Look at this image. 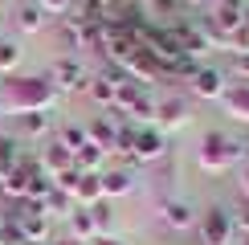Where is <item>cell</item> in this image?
I'll return each instance as SVG.
<instances>
[{"label": "cell", "instance_id": "obj_20", "mask_svg": "<svg viewBox=\"0 0 249 245\" xmlns=\"http://www.w3.org/2000/svg\"><path fill=\"white\" fill-rule=\"evenodd\" d=\"M53 245H82L78 237H66V241H53Z\"/></svg>", "mask_w": 249, "mask_h": 245}, {"label": "cell", "instance_id": "obj_9", "mask_svg": "<svg viewBox=\"0 0 249 245\" xmlns=\"http://www.w3.org/2000/svg\"><path fill=\"white\" fill-rule=\"evenodd\" d=\"M17 25L25 29V33H33V29H41V8H37V4L20 8V13H17Z\"/></svg>", "mask_w": 249, "mask_h": 245}, {"label": "cell", "instance_id": "obj_19", "mask_svg": "<svg viewBox=\"0 0 249 245\" xmlns=\"http://www.w3.org/2000/svg\"><path fill=\"white\" fill-rule=\"evenodd\" d=\"M41 4H45V8H66L70 0H41Z\"/></svg>", "mask_w": 249, "mask_h": 245}, {"label": "cell", "instance_id": "obj_1", "mask_svg": "<svg viewBox=\"0 0 249 245\" xmlns=\"http://www.w3.org/2000/svg\"><path fill=\"white\" fill-rule=\"evenodd\" d=\"M200 233H204V245H229V217H225L221 209L204 212V225H200Z\"/></svg>", "mask_w": 249, "mask_h": 245}, {"label": "cell", "instance_id": "obj_15", "mask_svg": "<svg viewBox=\"0 0 249 245\" xmlns=\"http://www.w3.org/2000/svg\"><path fill=\"white\" fill-rule=\"evenodd\" d=\"M90 90H94V98H98V102H110V98H119V90L110 86L107 78H98V82H94V86H90Z\"/></svg>", "mask_w": 249, "mask_h": 245}, {"label": "cell", "instance_id": "obj_8", "mask_svg": "<svg viewBox=\"0 0 249 245\" xmlns=\"http://www.w3.org/2000/svg\"><path fill=\"white\" fill-rule=\"evenodd\" d=\"M98 184H102V192H107V196H119V192H127V188H131V176H123V172H110V176H102Z\"/></svg>", "mask_w": 249, "mask_h": 245}, {"label": "cell", "instance_id": "obj_4", "mask_svg": "<svg viewBox=\"0 0 249 245\" xmlns=\"http://www.w3.org/2000/svg\"><path fill=\"white\" fill-rule=\"evenodd\" d=\"M0 245H29L25 233H20L17 217H0Z\"/></svg>", "mask_w": 249, "mask_h": 245}, {"label": "cell", "instance_id": "obj_16", "mask_svg": "<svg viewBox=\"0 0 249 245\" xmlns=\"http://www.w3.org/2000/svg\"><path fill=\"white\" fill-rule=\"evenodd\" d=\"M213 17H216V25H221V29H233V25H237V17H241V13H237V8H216Z\"/></svg>", "mask_w": 249, "mask_h": 245}, {"label": "cell", "instance_id": "obj_5", "mask_svg": "<svg viewBox=\"0 0 249 245\" xmlns=\"http://www.w3.org/2000/svg\"><path fill=\"white\" fill-rule=\"evenodd\" d=\"M196 94H204V98H216V94H221V74H213V70L196 74Z\"/></svg>", "mask_w": 249, "mask_h": 245}, {"label": "cell", "instance_id": "obj_18", "mask_svg": "<svg viewBox=\"0 0 249 245\" xmlns=\"http://www.w3.org/2000/svg\"><path fill=\"white\" fill-rule=\"evenodd\" d=\"M237 70H241V74H249V53H241V57H237Z\"/></svg>", "mask_w": 249, "mask_h": 245}, {"label": "cell", "instance_id": "obj_14", "mask_svg": "<svg viewBox=\"0 0 249 245\" xmlns=\"http://www.w3.org/2000/svg\"><path fill=\"white\" fill-rule=\"evenodd\" d=\"M57 74L61 78H66V86H82V70H78V61H61V66H57Z\"/></svg>", "mask_w": 249, "mask_h": 245}, {"label": "cell", "instance_id": "obj_13", "mask_svg": "<svg viewBox=\"0 0 249 245\" xmlns=\"http://www.w3.org/2000/svg\"><path fill=\"white\" fill-rule=\"evenodd\" d=\"M20 61V49L13 45V41H0V70H13Z\"/></svg>", "mask_w": 249, "mask_h": 245}, {"label": "cell", "instance_id": "obj_11", "mask_svg": "<svg viewBox=\"0 0 249 245\" xmlns=\"http://www.w3.org/2000/svg\"><path fill=\"white\" fill-rule=\"evenodd\" d=\"M45 127H49L45 110H25V135H41Z\"/></svg>", "mask_w": 249, "mask_h": 245}, {"label": "cell", "instance_id": "obj_10", "mask_svg": "<svg viewBox=\"0 0 249 245\" xmlns=\"http://www.w3.org/2000/svg\"><path fill=\"white\" fill-rule=\"evenodd\" d=\"M98 192H102L98 176H82V180H78V188H74V196H78V200H94Z\"/></svg>", "mask_w": 249, "mask_h": 245}, {"label": "cell", "instance_id": "obj_22", "mask_svg": "<svg viewBox=\"0 0 249 245\" xmlns=\"http://www.w3.org/2000/svg\"><path fill=\"white\" fill-rule=\"evenodd\" d=\"M241 225H245V229H249V212H241Z\"/></svg>", "mask_w": 249, "mask_h": 245}, {"label": "cell", "instance_id": "obj_12", "mask_svg": "<svg viewBox=\"0 0 249 245\" xmlns=\"http://www.w3.org/2000/svg\"><path fill=\"white\" fill-rule=\"evenodd\" d=\"M229 106H233L237 119H249V90H233V94H229Z\"/></svg>", "mask_w": 249, "mask_h": 245}, {"label": "cell", "instance_id": "obj_21", "mask_svg": "<svg viewBox=\"0 0 249 245\" xmlns=\"http://www.w3.org/2000/svg\"><path fill=\"white\" fill-rule=\"evenodd\" d=\"M94 245H119V241H110V237H102V241H94Z\"/></svg>", "mask_w": 249, "mask_h": 245}, {"label": "cell", "instance_id": "obj_7", "mask_svg": "<svg viewBox=\"0 0 249 245\" xmlns=\"http://www.w3.org/2000/svg\"><path fill=\"white\" fill-rule=\"evenodd\" d=\"M74 163V151L61 147V143H53V147H45V168H70Z\"/></svg>", "mask_w": 249, "mask_h": 245}, {"label": "cell", "instance_id": "obj_2", "mask_svg": "<svg viewBox=\"0 0 249 245\" xmlns=\"http://www.w3.org/2000/svg\"><path fill=\"white\" fill-rule=\"evenodd\" d=\"M163 151V135H155V131H143L139 139H135V156L139 159H151V156H160Z\"/></svg>", "mask_w": 249, "mask_h": 245}, {"label": "cell", "instance_id": "obj_17", "mask_svg": "<svg viewBox=\"0 0 249 245\" xmlns=\"http://www.w3.org/2000/svg\"><path fill=\"white\" fill-rule=\"evenodd\" d=\"M74 229H78V237L94 233V217H86V212H74Z\"/></svg>", "mask_w": 249, "mask_h": 245}, {"label": "cell", "instance_id": "obj_6", "mask_svg": "<svg viewBox=\"0 0 249 245\" xmlns=\"http://www.w3.org/2000/svg\"><path fill=\"white\" fill-rule=\"evenodd\" d=\"M74 156H78V168H98V163H102V147H98V143H82V147L74 151Z\"/></svg>", "mask_w": 249, "mask_h": 245}, {"label": "cell", "instance_id": "obj_3", "mask_svg": "<svg viewBox=\"0 0 249 245\" xmlns=\"http://www.w3.org/2000/svg\"><path fill=\"white\" fill-rule=\"evenodd\" d=\"M163 221H168L172 229H188V225L196 221V212L188 209V204H180V200H176V204H168V212H163Z\"/></svg>", "mask_w": 249, "mask_h": 245}]
</instances>
